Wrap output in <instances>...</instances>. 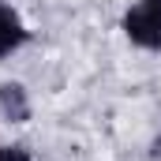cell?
<instances>
[{
	"instance_id": "cell-1",
	"label": "cell",
	"mask_w": 161,
	"mask_h": 161,
	"mask_svg": "<svg viewBox=\"0 0 161 161\" xmlns=\"http://www.w3.org/2000/svg\"><path fill=\"white\" fill-rule=\"evenodd\" d=\"M124 34L142 49H161V0H139L124 15Z\"/></svg>"
},
{
	"instance_id": "cell-2",
	"label": "cell",
	"mask_w": 161,
	"mask_h": 161,
	"mask_svg": "<svg viewBox=\"0 0 161 161\" xmlns=\"http://www.w3.org/2000/svg\"><path fill=\"white\" fill-rule=\"evenodd\" d=\"M26 38H30V30L23 26L19 11H15V8H8V4H0V56L15 53Z\"/></svg>"
},
{
	"instance_id": "cell-3",
	"label": "cell",
	"mask_w": 161,
	"mask_h": 161,
	"mask_svg": "<svg viewBox=\"0 0 161 161\" xmlns=\"http://www.w3.org/2000/svg\"><path fill=\"white\" fill-rule=\"evenodd\" d=\"M0 116L11 124L30 120V101H26V90L19 82H4L0 86Z\"/></svg>"
},
{
	"instance_id": "cell-4",
	"label": "cell",
	"mask_w": 161,
	"mask_h": 161,
	"mask_svg": "<svg viewBox=\"0 0 161 161\" xmlns=\"http://www.w3.org/2000/svg\"><path fill=\"white\" fill-rule=\"evenodd\" d=\"M0 161H30L26 146H0Z\"/></svg>"
}]
</instances>
